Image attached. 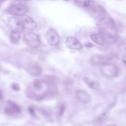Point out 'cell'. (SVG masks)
<instances>
[{"label": "cell", "instance_id": "cell-19", "mask_svg": "<svg viewBox=\"0 0 126 126\" xmlns=\"http://www.w3.org/2000/svg\"><path fill=\"white\" fill-rule=\"evenodd\" d=\"M11 86H12V88H13V89L15 91H18L20 89L19 85L16 83H13L12 84Z\"/></svg>", "mask_w": 126, "mask_h": 126}, {"label": "cell", "instance_id": "cell-2", "mask_svg": "<svg viewBox=\"0 0 126 126\" xmlns=\"http://www.w3.org/2000/svg\"><path fill=\"white\" fill-rule=\"evenodd\" d=\"M98 28L101 31V33L107 35H115V23L110 17H106L102 21L98 22Z\"/></svg>", "mask_w": 126, "mask_h": 126}, {"label": "cell", "instance_id": "cell-25", "mask_svg": "<svg viewBox=\"0 0 126 126\" xmlns=\"http://www.w3.org/2000/svg\"></svg>", "mask_w": 126, "mask_h": 126}, {"label": "cell", "instance_id": "cell-18", "mask_svg": "<svg viewBox=\"0 0 126 126\" xmlns=\"http://www.w3.org/2000/svg\"><path fill=\"white\" fill-rule=\"evenodd\" d=\"M76 5L81 7H88L91 4L90 0H74Z\"/></svg>", "mask_w": 126, "mask_h": 126}, {"label": "cell", "instance_id": "cell-17", "mask_svg": "<svg viewBox=\"0 0 126 126\" xmlns=\"http://www.w3.org/2000/svg\"><path fill=\"white\" fill-rule=\"evenodd\" d=\"M84 82L90 88L96 89L99 87V83L88 77H84L83 78Z\"/></svg>", "mask_w": 126, "mask_h": 126}, {"label": "cell", "instance_id": "cell-6", "mask_svg": "<svg viewBox=\"0 0 126 126\" xmlns=\"http://www.w3.org/2000/svg\"><path fill=\"white\" fill-rule=\"evenodd\" d=\"M46 38L48 44L52 46H57L60 41L58 32L53 28H50L48 30L46 33Z\"/></svg>", "mask_w": 126, "mask_h": 126}, {"label": "cell", "instance_id": "cell-4", "mask_svg": "<svg viewBox=\"0 0 126 126\" xmlns=\"http://www.w3.org/2000/svg\"><path fill=\"white\" fill-rule=\"evenodd\" d=\"M23 40L28 46L32 48H37L40 44L39 36L33 32L25 33L23 35Z\"/></svg>", "mask_w": 126, "mask_h": 126}, {"label": "cell", "instance_id": "cell-3", "mask_svg": "<svg viewBox=\"0 0 126 126\" xmlns=\"http://www.w3.org/2000/svg\"><path fill=\"white\" fill-rule=\"evenodd\" d=\"M89 10L91 16L98 20V22L104 19L106 16V12L104 9L97 3H93L89 6Z\"/></svg>", "mask_w": 126, "mask_h": 126}, {"label": "cell", "instance_id": "cell-7", "mask_svg": "<svg viewBox=\"0 0 126 126\" xmlns=\"http://www.w3.org/2000/svg\"><path fill=\"white\" fill-rule=\"evenodd\" d=\"M28 11V7L22 4H14L10 6L8 10V12L9 14L15 17L22 16L25 15Z\"/></svg>", "mask_w": 126, "mask_h": 126}, {"label": "cell", "instance_id": "cell-20", "mask_svg": "<svg viewBox=\"0 0 126 126\" xmlns=\"http://www.w3.org/2000/svg\"><path fill=\"white\" fill-rule=\"evenodd\" d=\"M64 106H62V107H61V108L60 109V110H59V114L60 115H62L63 111H64Z\"/></svg>", "mask_w": 126, "mask_h": 126}, {"label": "cell", "instance_id": "cell-5", "mask_svg": "<svg viewBox=\"0 0 126 126\" xmlns=\"http://www.w3.org/2000/svg\"><path fill=\"white\" fill-rule=\"evenodd\" d=\"M100 72L101 74L105 77L112 78L116 76L118 70L114 64L110 63H105L101 66Z\"/></svg>", "mask_w": 126, "mask_h": 126}, {"label": "cell", "instance_id": "cell-14", "mask_svg": "<svg viewBox=\"0 0 126 126\" xmlns=\"http://www.w3.org/2000/svg\"><path fill=\"white\" fill-rule=\"evenodd\" d=\"M91 39L97 44L102 45L106 41L105 35L102 33H96L92 34L90 35Z\"/></svg>", "mask_w": 126, "mask_h": 126}, {"label": "cell", "instance_id": "cell-1", "mask_svg": "<svg viewBox=\"0 0 126 126\" xmlns=\"http://www.w3.org/2000/svg\"><path fill=\"white\" fill-rule=\"evenodd\" d=\"M33 91L32 94L35 99H42L47 94H55L56 92V87L53 84H50L45 87V84L41 81L36 80L32 83Z\"/></svg>", "mask_w": 126, "mask_h": 126}, {"label": "cell", "instance_id": "cell-10", "mask_svg": "<svg viewBox=\"0 0 126 126\" xmlns=\"http://www.w3.org/2000/svg\"><path fill=\"white\" fill-rule=\"evenodd\" d=\"M26 70L30 75L34 77L39 76L42 72L41 66L36 63L29 64L26 67Z\"/></svg>", "mask_w": 126, "mask_h": 126}, {"label": "cell", "instance_id": "cell-9", "mask_svg": "<svg viewBox=\"0 0 126 126\" xmlns=\"http://www.w3.org/2000/svg\"><path fill=\"white\" fill-rule=\"evenodd\" d=\"M65 44L66 47L70 49L77 51H81L82 50V45L81 43L74 37H68L65 40Z\"/></svg>", "mask_w": 126, "mask_h": 126}, {"label": "cell", "instance_id": "cell-11", "mask_svg": "<svg viewBox=\"0 0 126 126\" xmlns=\"http://www.w3.org/2000/svg\"><path fill=\"white\" fill-rule=\"evenodd\" d=\"M7 103L8 107L5 109V112L8 114H19L21 112V109L20 106L15 102L11 100H8Z\"/></svg>", "mask_w": 126, "mask_h": 126}, {"label": "cell", "instance_id": "cell-21", "mask_svg": "<svg viewBox=\"0 0 126 126\" xmlns=\"http://www.w3.org/2000/svg\"><path fill=\"white\" fill-rule=\"evenodd\" d=\"M122 58H123V61L124 63L126 64V54H124V55L123 56Z\"/></svg>", "mask_w": 126, "mask_h": 126}, {"label": "cell", "instance_id": "cell-12", "mask_svg": "<svg viewBox=\"0 0 126 126\" xmlns=\"http://www.w3.org/2000/svg\"><path fill=\"white\" fill-rule=\"evenodd\" d=\"M77 98L84 104H88L91 101V98L89 94L84 90H78L76 92Z\"/></svg>", "mask_w": 126, "mask_h": 126}, {"label": "cell", "instance_id": "cell-15", "mask_svg": "<svg viewBox=\"0 0 126 126\" xmlns=\"http://www.w3.org/2000/svg\"><path fill=\"white\" fill-rule=\"evenodd\" d=\"M104 57L100 55H94L90 59V63L92 65H97L101 64V65L104 63Z\"/></svg>", "mask_w": 126, "mask_h": 126}, {"label": "cell", "instance_id": "cell-16", "mask_svg": "<svg viewBox=\"0 0 126 126\" xmlns=\"http://www.w3.org/2000/svg\"><path fill=\"white\" fill-rule=\"evenodd\" d=\"M21 37L20 32L18 30H12L10 33L9 39L13 44H16L19 40Z\"/></svg>", "mask_w": 126, "mask_h": 126}, {"label": "cell", "instance_id": "cell-24", "mask_svg": "<svg viewBox=\"0 0 126 126\" xmlns=\"http://www.w3.org/2000/svg\"><path fill=\"white\" fill-rule=\"evenodd\" d=\"M65 0V1H69V0Z\"/></svg>", "mask_w": 126, "mask_h": 126}, {"label": "cell", "instance_id": "cell-22", "mask_svg": "<svg viewBox=\"0 0 126 126\" xmlns=\"http://www.w3.org/2000/svg\"><path fill=\"white\" fill-rule=\"evenodd\" d=\"M105 126H117L115 125H106Z\"/></svg>", "mask_w": 126, "mask_h": 126}, {"label": "cell", "instance_id": "cell-23", "mask_svg": "<svg viewBox=\"0 0 126 126\" xmlns=\"http://www.w3.org/2000/svg\"><path fill=\"white\" fill-rule=\"evenodd\" d=\"M4 0H0V2H2L3 1H4Z\"/></svg>", "mask_w": 126, "mask_h": 126}, {"label": "cell", "instance_id": "cell-8", "mask_svg": "<svg viewBox=\"0 0 126 126\" xmlns=\"http://www.w3.org/2000/svg\"><path fill=\"white\" fill-rule=\"evenodd\" d=\"M21 21L23 29L29 30L33 31L37 27L36 23L29 16L24 15L21 17Z\"/></svg>", "mask_w": 126, "mask_h": 126}, {"label": "cell", "instance_id": "cell-13", "mask_svg": "<svg viewBox=\"0 0 126 126\" xmlns=\"http://www.w3.org/2000/svg\"><path fill=\"white\" fill-rule=\"evenodd\" d=\"M8 23L10 27L13 28V30H22L23 29L22 21L16 17H10L8 20Z\"/></svg>", "mask_w": 126, "mask_h": 126}]
</instances>
